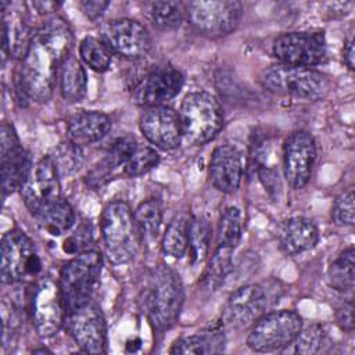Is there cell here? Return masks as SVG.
Segmentation results:
<instances>
[{"label":"cell","instance_id":"44dd1931","mask_svg":"<svg viewBox=\"0 0 355 355\" xmlns=\"http://www.w3.org/2000/svg\"><path fill=\"white\" fill-rule=\"evenodd\" d=\"M244 164L241 151L230 143L214 148L208 165V175L212 186L226 194L234 193L241 183Z\"/></svg>","mask_w":355,"mask_h":355},{"label":"cell","instance_id":"9c48e42d","mask_svg":"<svg viewBox=\"0 0 355 355\" xmlns=\"http://www.w3.org/2000/svg\"><path fill=\"white\" fill-rule=\"evenodd\" d=\"M42 270V261L35 243L21 229L4 233L0 248V276L4 284L22 283Z\"/></svg>","mask_w":355,"mask_h":355},{"label":"cell","instance_id":"ba28073f","mask_svg":"<svg viewBox=\"0 0 355 355\" xmlns=\"http://www.w3.org/2000/svg\"><path fill=\"white\" fill-rule=\"evenodd\" d=\"M302 318L293 309L268 311L250 329L247 345L255 352L280 351L294 343Z\"/></svg>","mask_w":355,"mask_h":355},{"label":"cell","instance_id":"f546056e","mask_svg":"<svg viewBox=\"0 0 355 355\" xmlns=\"http://www.w3.org/2000/svg\"><path fill=\"white\" fill-rule=\"evenodd\" d=\"M49 155L60 178H68L75 175L85 161L82 146L71 140H65L57 144Z\"/></svg>","mask_w":355,"mask_h":355},{"label":"cell","instance_id":"30bf717a","mask_svg":"<svg viewBox=\"0 0 355 355\" xmlns=\"http://www.w3.org/2000/svg\"><path fill=\"white\" fill-rule=\"evenodd\" d=\"M29 316L35 331L42 338L55 336L65 323L67 306L57 282L40 277L31 288Z\"/></svg>","mask_w":355,"mask_h":355},{"label":"cell","instance_id":"d4e9b609","mask_svg":"<svg viewBox=\"0 0 355 355\" xmlns=\"http://www.w3.org/2000/svg\"><path fill=\"white\" fill-rule=\"evenodd\" d=\"M58 89L67 103H79L87 93L86 69L73 54H69L60 68Z\"/></svg>","mask_w":355,"mask_h":355},{"label":"cell","instance_id":"5b68a950","mask_svg":"<svg viewBox=\"0 0 355 355\" xmlns=\"http://www.w3.org/2000/svg\"><path fill=\"white\" fill-rule=\"evenodd\" d=\"M282 295V287L273 280L250 283L236 288L222 309V326L233 330L251 327Z\"/></svg>","mask_w":355,"mask_h":355},{"label":"cell","instance_id":"4316f807","mask_svg":"<svg viewBox=\"0 0 355 355\" xmlns=\"http://www.w3.org/2000/svg\"><path fill=\"white\" fill-rule=\"evenodd\" d=\"M243 236V218L237 207H227L219 218L216 232V252L232 254L237 248Z\"/></svg>","mask_w":355,"mask_h":355},{"label":"cell","instance_id":"ffe728a7","mask_svg":"<svg viewBox=\"0 0 355 355\" xmlns=\"http://www.w3.org/2000/svg\"><path fill=\"white\" fill-rule=\"evenodd\" d=\"M3 14V61L7 55L22 58L33 31L28 24L26 6L17 1H1Z\"/></svg>","mask_w":355,"mask_h":355},{"label":"cell","instance_id":"74e56055","mask_svg":"<svg viewBox=\"0 0 355 355\" xmlns=\"http://www.w3.org/2000/svg\"><path fill=\"white\" fill-rule=\"evenodd\" d=\"M331 219L338 226H354L355 222V205H354V189L348 187L334 201L331 208Z\"/></svg>","mask_w":355,"mask_h":355},{"label":"cell","instance_id":"e575fe53","mask_svg":"<svg viewBox=\"0 0 355 355\" xmlns=\"http://www.w3.org/2000/svg\"><path fill=\"white\" fill-rule=\"evenodd\" d=\"M153 24L164 31L176 29L183 22L186 7L180 1H155L151 4Z\"/></svg>","mask_w":355,"mask_h":355},{"label":"cell","instance_id":"4dcf8cb0","mask_svg":"<svg viewBox=\"0 0 355 355\" xmlns=\"http://www.w3.org/2000/svg\"><path fill=\"white\" fill-rule=\"evenodd\" d=\"M79 57L90 69L101 73L110 68L112 51L101 37L85 36L79 43Z\"/></svg>","mask_w":355,"mask_h":355},{"label":"cell","instance_id":"ab89813d","mask_svg":"<svg viewBox=\"0 0 355 355\" xmlns=\"http://www.w3.org/2000/svg\"><path fill=\"white\" fill-rule=\"evenodd\" d=\"M336 323L337 326L347 333H352L354 330V301L348 298L336 309Z\"/></svg>","mask_w":355,"mask_h":355},{"label":"cell","instance_id":"8d00e7d4","mask_svg":"<svg viewBox=\"0 0 355 355\" xmlns=\"http://www.w3.org/2000/svg\"><path fill=\"white\" fill-rule=\"evenodd\" d=\"M139 146L137 140L132 135H122L114 139L107 150V154L104 155L121 173L122 165L129 158V155L135 151V148Z\"/></svg>","mask_w":355,"mask_h":355},{"label":"cell","instance_id":"3957f363","mask_svg":"<svg viewBox=\"0 0 355 355\" xmlns=\"http://www.w3.org/2000/svg\"><path fill=\"white\" fill-rule=\"evenodd\" d=\"M100 233L105 257L112 265H126L135 259L140 247V233L126 201L115 200L103 208Z\"/></svg>","mask_w":355,"mask_h":355},{"label":"cell","instance_id":"d6986e66","mask_svg":"<svg viewBox=\"0 0 355 355\" xmlns=\"http://www.w3.org/2000/svg\"><path fill=\"white\" fill-rule=\"evenodd\" d=\"M141 135L157 148L173 150L182 141L179 114L168 105L146 108L139 118Z\"/></svg>","mask_w":355,"mask_h":355},{"label":"cell","instance_id":"7c38bea8","mask_svg":"<svg viewBox=\"0 0 355 355\" xmlns=\"http://www.w3.org/2000/svg\"><path fill=\"white\" fill-rule=\"evenodd\" d=\"M272 53L279 64L313 68L326 61V37L320 31L286 32L273 40Z\"/></svg>","mask_w":355,"mask_h":355},{"label":"cell","instance_id":"603a6c76","mask_svg":"<svg viewBox=\"0 0 355 355\" xmlns=\"http://www.w3.org/2000/svg\"><path fill=\"white\" fill-rule=\"evenodd\" d=\"M319 241V230L313 220L305 216H293L283 222L279 230V244L287 255L306 252Z\"/></svg>","mask_w":355,"mask_h":355},{"label":"cell","instance_id":"ac0fdd59","mask_svg":"<svg viewBox=\"0 0 355 355\" xmlns=\"http://www.w3.org/2000/svg\"><path fill=\"white\" fill-rule=\"evenodd\" d=\"M25 207L29 212L36 215L44 207L50 205L51 202L60 200L61 194V184H60V175L50 158V155L43 157L33 168L32 172L19 190Z\"/></svg>","mask_w":355,"mask_h":355},{"label":"cell","instance_id":"1f68e13d","mask_svg":"<svg viewBox=\"0 0 355 355\" xmlns=\"http://www.w3.org/2000/svg\"><path fill=\"white\" fill-rule=\"evenodd\" d=\"M133 218L140 236L146 239L157 237L162 223V208L157 198L141 201L133 211Z\"/></svg>","mask_w":355,"mask_h":355},{"label":"cell","instance_id":"6da1fadb","mask_svg":"<svg viewBox=\"0 0 355 355\" xmlns=\"http://www.w3.org/2000/svg\"><path fill=\"white\" fill-rule=\"evenodd\" d=\"M73 35L68 22L58 17H47L33 31L18 69V89L36 103H46L53 96L58 72L71 54Z\"/></svg>","mask_w":355,"mask_h":355},{"label":"cell","instance_id":"52a82bcc","mask_svg":"<svg viewBox=\"0 0 355 355\" xmlns=\"http://www.w3.org/2000/svg\"><path fill=\"white\" fill-rule=\"evenodd\" d=\"M101 270L103 257L94 250L82 251L62 265L57 283L67 312L92 300L100 283Z\"/></svg>","mask_w":355,"mask_h":355},{"label":"cell","instance_id":"7402d4cb","mask_svg":"<svg viewBox=\"0 0 355 355\" xmlns=\"http://www.w3.org/2000/svg\"><path fill=\"white\" fill-rule=\"evenodd\" d=\"M112 128L110 116L97 110H80L72 114L65 123L68 140L83 146L100 141Z\"/></svg>","mask_w":355,"mask_h":355},{"label":"cell","instance_id":"9a60e30c","mask_svg":"<svg viewBox=\"0 0 355 355\" xmlns=\"http://www.w3.org/2000/svg\"><path fill=\"white\" fill-rule=\"evenodd\" d=\"M316 159V141L306 130L291 132L282 147L283 175L287 184L300 190L306 186L312 176Z\"/></svg>","mask_w":355,"mask_h":355},{"label":"cell","instance_id":"f35d334b","mask_svg":"<svg viewBox=\"0 0 355 355\" xmlns=\"http://www.w3.org/2000/svg\"><path fill=\"white\" fill-rule=\"evenodd\" d=\"M92 241V227L90 223H83L78 226V229L71 233L64 241V251L68 254H79L82 251L89 250L87 244Z\"/></svg>","mask_w":355,"mask_h":355},{"label":"cell","instance_id":"7bdbcfd3","mask_svg":"<svg viewBox=\"0 0 355 355\" xmlns=\"http://www.w3.org/2000/svg\"><path fill=\"white\" fill-rule=\"evenodd\" d=\"M32 352H35V354H37V352H50L47 348H37V349H33Z\"/></svg>","mask_w":355,"mask_h":355},{"label":"cell","instance_id":"4fadbf2b","mask_svg":"<svg viewBox=\"0 0 355 355\" xmlns=\"http://www.w3.org/2000/svg\"><path fill=\"white\" fill-rule=\"evenodd\" d=\"M75 344L87 354L105 352L107 327L100 306L92 300L67 312L64 323Z\"/></svg>","mask_w":355,"mask_h":355},{"label":"cell","instance_id":"f1b7e54d","mask_svg":"<svg viewBox=\"0 0 355 355\" xmlns=\"http://www.w3.org/2000/svg\"><path fill=\"white\" fill-rule=\"evenodd\" d=\"M212 239V227L204 216H191L187 220V252L193 265L207 259Z\"/></svg>","mask_w":355,"mask_h":355},{"label":"cell","instance_id":"2e32d148","mask_svg":"<svg viewBox=\"0 0 355 355\" xmlns=\"http://www.w3.org/2000/svg\"><path fill=\"white\" fill-rule=\"evenodd\" d=\"M184 83L183 73L171 64L151 67L133 86L132 98L141 107L165 105L176 97Z\"/></svg>","mask_w":355,"mask_h":355},{"label":"cell","instance_id":"7a4b0ae2","mask_svg":"<svg viewBox=\"0 0 355 355\" xmlns=\"http://www.w3.org/2000/svg\"><path fill=\"white\" fill-rule=\"evenodd\" d=\"M183 301V284L173 269L166 265H158L148 272L140 304L155 330L164 331L176 323Z\"/></svg>","mask_w":355,"mask_h":355},{"label":"cell","instance_id":"836d02e7","mask_svg":"<svg viewBox=\"0 0 355 355\" xmlns=\"http://www.w3.org/2000/svg\"><path fill=\"white\" fill-rule=\"evenodd\" d=\"M159 164V154L154 147L137 146L122 165L121 173L126 178H139L148 173Z\"/></svg>","mask_w":355,"mask_h":355},{"label":"cell","instance_id":"8992f818","mask_svg":"<svg viewBox=\"0 0 355 355\" xmlns=\"http://www.w3.org/2000/svg\"><path fill=\"white\" fill-rule=\"evenodd\" d=\"M182 137L190 146H202L215 139L223 126L219 100L208 92H191L182 100L178 111Z\"/></svg>","mask_w":355,"mask_h":355},{"label":"cell","instance_id":"cb8c5ba5","mask_svg":"<svg viewBox=\"0 0 355 355\" xmlns=\"http://www.w3.org/2000/svg\"><path fill=\"white\" fill-rule=\"evenodd\" d=\"M226 345V336L222 327H209L194 334L178 338L169 352L171 354H193V355H212L220 354Z\"/></svg>","mask_w":355,"mask_h":355},{"label":"cell","instance_id":"60d3db41","mask_svg":"<svg viewBox=\"0 0 355 355\" xmlns=\"http://www.w3.org/2000/svg\"><path fill=\"white\" fill-rule=\"evenodd\" d=\"M108 6H110V1H103V0H83L79 3L80 10L90 19L100 18Z\"/></svg>","mask_w":355,"mask_h":355},{"label":"cell","instance_id":"d590c367","mask_svg":"<svg viewBox=\"0 0 355 355\" xmlns=\"http://www.w3.org/2000/svg\"><path fill=\"white\" fill-rule=\"evenodd\" d=\"M295 351L300 354H316L322 349L324 344V331L323 327L318 323L301 327L294 343Z\"/></svg>","mask_w":355,"mask_h":355},{"label":"cell","instance_id":"8fae6325","mask_svg":"<svg viewBox=\"0 0 355 355\" xmlns=\"http://www.w3.org/2000/svg\"><path fill=\"white\" fill-rule=\"evenodd\" d=\"M190 25L202 36L216 39L232 33L243 15V4L236 0L190 1L184 4Z\"/></svg>","mask_w":355,"mask_h":355},{"label":"cell","instance_id":"83f0119b","mask_svg":"<svg viewBox=\"0 0 355 355\" xmlns=\"http://www.w3.org/2000/svg\"><path fill=\"white\" fill-rule=\"evenodd\" d=\"M329 286L341 294H352L355 283V250L354 245L347 247L327 269Z\"/></svg>","mask_w":355,"mask_h":355},{"label":"cell","instance_id":"5bb4252c","mask_svg":"<svg viewBox=\"0 0 355 355\" xmlns=\"http://www.w3.org/2000/svg\"><path fill=\"white\" fill-rule=\"evenodd\" d=\"M0 168L3 196L21 190L32 172V158L21 144V140L8 122L0 129Z\"/></svg>","mask_w":355,"mask_h":355},{"label":"cell","instance_id":"b9f144b4","mask_svg":"<svg viewBox=\"0 0 355 355\" xmlns=\"http://www.w3.org/2000/svg\"><path fill=\"white\" fill-rule=\"evenodd\" d=\"M343 60L344 64L348 67L349 71H354V64H355V50H354V37L352 35L348 36V39L344 43L343 49Z\"/></svg>","mask_w":355,"mask_h":355},{"label":"cell","instance_id":"277c9868","mask_svg":"<svg viewBox=\"0 0 355 355\" xmlns=\"http://www.w3.org/2000/svg\"><path fill=\"white\" fill-rule=\"evenodd\" d=\"M259 83L273 94L306 101L323 100L331 89V82L323 72L315 68L291 67L279 62L261 72Z\"/></svg>","mask_w":355,"mask_h":355},{"label":"cell","instance_id":"e0dca14e","mask_svg":"<svg viewBox=\"0 0 355 355\" xmlns=\"http://www.w3.org/2000/svg\"><path fill=\"white\" fill-rule=\"evenodd\" d=\"M100 36L112 53L129 60L144 57L153 44L148 29L132 18L107 21L100 29Z\"/></svg>","mask_w":355,"mask_h":355},{"label":"cell","instance_id":"484cf974","mask_svg":"<svg viewBox=\"0 0 355 355\" xmlns=\"http://www.w3.org/2000/svg\"><path fill=\"white\" fill-rule=\"evenodd\" d=\"M42 230L51 236H61L75 225L76 215L71 204L61 197L33 215Z\"/></svg>","mask_w":355,"mask_h":355},{"label":"cell","instance_id":"d6a6232c","mask_svg":"<svg viewBox=\"0 0 355 355\" xmlns=\"http://www.w3.org/2000/svg\"><path fill=\"white\" fill-rule=\"evenodd\" d=\"M162 252L171 258L180 259L187 252V220L178 216L166 226L162 240Z\"/></svg>","mask_w":355,"mask_h":355}]
</instances>
